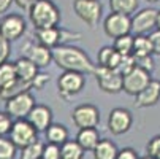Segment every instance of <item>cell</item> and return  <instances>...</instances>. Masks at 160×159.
<instances>
[{
	"mask_svg": "<svg viewBox=\"0 0 160 159\" xmlns=\"http://www.w3.org/2000/svg\"><path fill=\"white\" fill-rule=\"evenodd\" d=\"M43 145L41 142H33L27 146L22 148V153H21V159H41L43 156Z\"/></svg>",
	"mask_w": 160,
	"mask_h": 159,
	"instance_id": "obj_29",
	"label": "cell"
},
{
	"mask_svg": "<svg viewBox=\"0 0 160 159\" xmlns=\"http://www.w3.org/2000/svg\"><path fill=\"white\" fill-rule=\"evenodd\" d=\"M157 14L155 8H143L141 11L132 16V32L136 35H146L154 27H157Z\"/></svg>",
	"mask_w": 160,
	"mask_h": 159,
	"instance_id": "obj_11",
	"label": "cell"
},
{
	"mask_svg": "<svg viewBox=\"0 0 160 159\" xmlns=\"http://www.w3.org/2000/svg\"><path fill=\"white\" fill-rule=\"evenodd\" d=\"M154 48H152V41L146 35H136L135 37V45H133V56L136 59H141L146 56H152Z\"/></svg>",
	"mask_w": 160,
	"mask_h": 159,
	"instance_id": "obj_22",
	"label": "cell"
},
{
	"mask_svg": "<svg viewBox=\"0 0 160 159\" xmlns=\"http://www.w3.org/2000/svg\"><path fill=\"white\" fill-rule=\"evenodd\" d=\"M122 54H119L114 48L111 46H103L98 54H97V62L98 65L102 67H108V69H112V70H118L119 65L122 62Z\"/></svg>",
	"mask_w": 160,
	"mask_h": 159,
	"instance_id": "obj_18",
	"label": "cell"
},
{
	"mask_svg": "<svg viewBox=\"0 0 160 159\" xmlns=\"http://www.w3.org/2000/svg\"><path fill=\"white\" fill-rule=\"evenodd\" d=\"M148 156H151L152 159H160V135H155L148 142Z\"/></svg>",
	"mask_w": 160,
	"mask_h": 159,
	"instance_id": "obj_31",
	"label": "cell"
},
{
	"mask_svg": "<svg viewBox=\"0 0 160 159\" xmlns=\"http://www.w3.org/2000/svg\"><path fill=\"white\" fill-rule=\"evenodd\" d=\"M105 34L111 38H119L122 35H128L132 32V18L124 13H111L106 16L103 22Z\"/></svg>",
	"mask_w": 160,
	"mask_h": 159,
	"instance_id": "obj_6",
	"label": "cell"
},
{
	"mask_svg": "<svg viewBox=\"0 0 160 159\" xmlns=\"http://www.w3.org/2000/svg\"><path fill=\"white\" fill-rule=\"evenodd\" d=\"M11 2H14V0H0V14L5 13V11L10 8Z\"/></svg>",
	"mask_w": 160,
	"mask_h": 159,
	"instance_id": "obj_40",
	"label": "cell"
},
{
	"mask_svg": "<svg viewBox=\"0 0 160 159\" xmlns=\"http://www.w3.org/2000/svg\"><path fill=\"white\" fill-rule=\"evenodd\" d=\"M37 129L33 127V124L29 121V119H16L11 126V130H10V139L13 140V143L16 146H19L21 150L37 142Z\"/></svg>",
	"mask_w": 160,
	"mask_h": 159,
	"instance_id": "obj_5",
	"label": "cell"
},
{
	"mask_svg": "<svg viewBox=\"0 0 160 159\" xmlns=\"http://www.w3.org/2000/svg\"><path fill=\"white\" fill-rule=\"evenodd\" d=\"M136 64H138L140 67H143V69L148 70V72H152L154 67H155L152 56H146V57H141V59H136Z\"/></svg>",
	"mask_w": 160,
	"mask_h": 159,
	"instance_id": "obj_36",
	"label": "cell"
},
{
	"mask_svg": "<svg viewBox=\"0 0 160 159\" xmlns=\"http://www.w3.org/2000/svg\"><path fill=\"white\" fill-rule=\"evenodd\" d=\"M133 45H135V37H132L128 34V35H122L119 38H114L112 48L122 56H130V54H133Z\"/></svg>",
	"mask_w": 160,
	"mask_h": 159,
	"instance_id": "obj_28",
	"label": "cell"
},
{
	"mask_svg": "<svg viewBox=\"0 0 160 159\" xmlns=\"http://www.w3.org/2000/svg\"><path fill=\"white\" fill-rule=\"evenodd\" d=\"M63 30L59 29V27H49V29H37L35 30V35L38 38V41L41 45H44V46L48 48H56L60 45L62 38H63Z\"/></svg>",
	"mask_w": 160,
	"mask_h": 159,
	"instance_id": "obj_17",
	"label": "cell"
},
{
	"mask_svg": "<svg viewBox=\"0 0 160 159\" xmlns=\"http://www.w3.org/2000/svg\"><path fill=\"white\" fill-rule=\"evenodd\" d=\"M27 119L33 124L38 132H46L48 127L52 124V111L46 105H35Z\"/></svg>",
	"mask_w": 160,
	"mask_h": 159,
	"instance_id": "obj_15",
	"label": "cell"
},
{
	"mask_svg": "<svg viewBox=\"0 0 160 159\" xmlns=\"http://www.w3.org/2000/svg\"><path fill=\"white\" fill-rule=\"evenodd\" d=\"M151 81H152L151 72L144 70L140 65H136L132 72L124 75V91L130 96H138Z\"/></svg>",
	"mask_w": 160,
	"mask_h": 159,
	"instance_id": "obj_8",
	"label": "cell"
},
{
	"mask_svg": "<svg viewBox=\"0 0 160 159\" xmlns=\"http://www.w3.org/2000/svg\"><path fill=\"white\" fill-rule=\"evenodd\" d=\"M84 73H79V72H72V70H65L59 80H57V84H59V93L62 97L65 99H70L72 96L78 94L79 91L84 87Z\"/></svg>",
	"mask_w": 160,
	"mask_h": 159,
	"instance_id": "obj_10",
	"label": "cell"
},
{
	"mask_svg": "<svg viewBox=\"0 0 160 159\" xmlns=\"http://www.w3.org/2000/svg\"><path fill=\"white\" fill-rule=\"evenodd\" d=\"M37 2V0H14V3L19 7V8H22V10H30L32 8V5Z\"/></svg>",
	"mask_w": 160,
	"mask_h": 159,
	"instance_id": "obj_39",
	"label": "cell"
},
{
	"mask_svg": "<svg viewBox=\"0 0 160 159\" xmlns=\"http://www.w3.org/2000/svg\"><path fill=\"white\" fill-rule=\"evenodd\" d=\"M146 2H149V3H157V2H160V0H146Z\"/></svg>",
	"mask_w": 160,
	"mask_h": 159,
	"instance_id": "obj_42",
	"label": "cell"
},
{
	"mask_svg": "<svg viewBox=\"0 0 160 159\" xmlns=\"http://www.w3.org/2000/svg\"><path fill=\"white\" fill-rule=\"evenodd\" d=\"M75 14L89 27H95L102 18L100 0H73Z\"/></svg>",
	"mask_w": 160,
	"mask_h": 159,
	"instance_id": "obj_4",
	"label": "cell"
},
{
	"mask_svg": "<svg viewBox=\"0 0 160 159\" xmlns=\"http://www.w3.org/2000/svg\"><path fill=\"white\" fill-rule=\"evenodd\" d=\"M11 126H13V121H11L10 115L0 111V137H5L7 134H10Z\"/></svg>",
	"mask_w": 160,
	"mask_h": 159,
	"instance_id": "obj_33",
	"label": "cell"
},
{
	"mask_svg": "<svg viewBox=\"0 0 160 159\" xmlns=\"http://www.w3.org/2000/svg\"><path fill=\"white\" fill-rule=\"evenodd\" d=\"M35 107V99L33 96L26 91V93H21L18 96H14L13 99L7 100V113L10 116H14L16 119H24L30 115V111Z\"/></svg>",
	"mask_w": 160,
	"mask_h": 159,
	"instance_id": "obj_7",
	"label": "cell"
},
{
	"mask_svg": "<svg viewBox=\"0 0 160 159\" xmlns=\"http://www.w3.org/2000/svg\"><path fill=\"white\" fill-rule=\"evenodd\" d=\"M158 100H160V81L152 80L138 96H135V107L136 108L154 107Z\"/></svg>",
	"mask_w": 160,
	"mask_h": 159,
	"instance_id": "obj_14",
	"label": "cell"
},
{
	"mask_svg": "<svg viewBox=\"0 0 160 159\" xmlns=\"http://www.w3.org/2000/svg\"><path fill=\"white\" fill-rule=\"evenodd\" d=\"M140 0H109V8L114 13H124V14H133L138 8Z\"/></svg>",
	"mask_w": 160,
	"mask_h": 159,
	"instance_id": "obj_26",
	"label": "cell"
},
{
	"mask_svg": "<svg viewBox=\"0 0 160 159\" xmlns=\"http://www.w3.org/2000/svg\"><path fill=\"white\" fill-rule=\"evenodd\" d=\"M155 29L160 30V10H158V14H157V27H155Z\"/></svg>",
	"mask_w": 160,
	"mask_h": 159,
	"instance_id": "obj_41",
	"label": "cell"
},
{
	"mask_svg": "<svg viewBox=\"0 0 160 159\" xmlns=\"http://www.w3.org/2000/svg\"><path fill=\"white\" fill-rule=\"evenodd\" d=\"M46 139L49 143L63 145L68 140V130L63 124H51L46 130Z\"/></svg>",
	"mask_w": 160,
	"mask_h": 159,
	"instance_id": "obj_25",
	"label": "cell"
},
{
	"mask_svg": "<svg viewBox=\"0 0 160 159\" xmlns=\"http://www.w3.org/2000/svg\"><path fill=\"white\" fill-rule=\"evenodd\" d=\"M52 59L60 69L79 73H94L97 67L82 50L70 45H59L52 48Z\"/></svg>",
	"mask_w": 160,
	"mask_h": 159,
	"instance_id": "obj_1",
	"label": "cell"
},
{
	"mask_svg": "<svg viewBox=\"0 0 160 159\" xmlns=\"http://www.w3.org/2000/svg\"><path fill=\"white\" fill-rule=\"evenodd\" d=\"M76 140L86 151H94L100 142V135L95 127H86V129H79Z\"/></svg>",
	"mask_w": 160,
	"mask_h": 159,
	"instance_id": "obj_20",
	"label": "cell"
},
{
	"mask_svg": "<svg viewBox=\"0 0 160 159\" xmlns=\"http://www.w3.org/2000/svg\"><path fill=\"white\" fill-rule=\"evenodd\" d=\"M14 67H16L18 78L22 80V81L32 83V81L35 80V77L38 75V67H37L29 57H19V59L14 62Z\"/></svg>",
	"mask_w": 160,
	"mask_h": 159,
	"instance_id": "obj_19",
	"label": "cell"
},
{
	"mask_svg": "<svg viewBox=\"0 0 160 159\" xmlns=\"http://www.w3.org/2000/svg\"><path fill=\"white\" fill-rule=\"evenodd\" d=\"M116 159H140V156L133 148H122L119 150V154Z\"/></svg>",
	"mask_w": 160,
	"mask_h": 159,
	"instance_id": "obj_35",
	"label": "cell"
},
{
	"mask_svg": "<svg viewBox=\"0 0 160 159\" xmlns=\"http://www.w3.org/2000/svg\"><path fill=\"white\" fill-rule=\"evenodd\" d=\"M29 16L32 24L35 26V30L57 27L60 21V11L51 0H37L29 10Z\"/></svg>",
	"mask_w": 160,
	"mask_h": 159,
	"instance_id": "obj_2",
	"label": "cell"
},
{
	"mask_svg": "<svg viewBox=\"0 0 160 159\" xmlns=\"http://www.w3.org/2000/svg\"><path fill=\"white\" fill-rule=\"evenodd\" d=\"M94 75L97 78V83H98L100 89L105 91V93H108V94H118L124 89V75L119 73L118 70L97 65Z\"/></svg>",
	"mask_w": 160,
	"mask_h": 159,
	"instance_id": "obj_3",
	"label": "cell"
},
{
	"mask_svg": "<svg viewBox=\"0 0 160 159\" xmlns=\"http://www.w3.org/2000/svg\"><path fill=\"white\" fill-rule=\"evenodd\" d=\"M72 121L76 127L86 129V127H95L100 123V111L92 103H82L78 105L72 111Z\"/></svg>",
	"mask_w": 160,
	"mask_h": 159,
	"instance_id": "obj_9",
	"label": "cell"
},
{
	"mask_svg": "<svg viewBox=\"0 0 160 159\" xmlns=\"http://www.w3.org/2000/svg\"><path fill=\"white\" fill-rule=\"evenodd\" d=\"M141 159H152L151 156H146V157H141Z\"/></svg>",
	"mask_w": 160,
	"mask_h": 159,
	"instance_id": "obj_43",
	"label": "cell"
},
{
	"mask_svg": "<svg viewBox=\"0 0 160 159\" xmlns=\"http://www.w3.org/2000/svg\"><path fill=\"white\" fill-rule=\"evenodd\" d=\"M16 80H18V73H16L14 64H11V62L0 64V89L10 86Z\"/></svg>",
	"mask_w": 160,
	"mask_h": 159,
	"instance_id": "obj_27",
	"label": "cell"
},
{
	"mask_svg": "<svg viewBox=\"0 0 160 159\" xmlns=\"http://www.w3.org/2000/svg\"><path fill=\"white\" fill-rule=\"evenodd\" d=\"M46 81H49V77H48V75H37L35 80L32 81V86H35L37 89H41L43 84L46 83Z\"/></svg>",
	"mask_w": 160,
	"mask_h": 159,
	"instance_id": "obj_38",
	"label": "cell"
},
{
	"mask_svg": "<svg viewBox=\"0 0 160 159\" xmlns=\"http://www.w3.org/2000/svg\"><path fill=\"white\" fill-rule=\"evenodd\" d=\"M26 32V21L19 14H7L0 21V34L8 41H14Z\"/></svg>",
	"mask_w": 160,
	"mask_h": 159,
	"instance_id": "obj_12",
	"label": "cell"
},
{
	"mask_svg": "<svg viewBox=\"0 0 160 159\" xmlns=\"http://www.w3.org/2000/svg\"><path fill=\"white\" fill-rule=\"evenodd\" d=\"M84 148L78 143V140H67L60 145V159H82Z\"/></svg>",
	"mask_w": 160,
	"mask_h": 159,
	"instance_id": "obj_23",
	"label": "cell"
},
{
	"mask_svg": "<svg viewBox=\"0 0 160 159\" xmlns=\"http://www.w3.org/2000/svg\"><path fill=\"white\" fill-rule=\"evenodd\" d=\"M119 154L118 146L114 145L111 140H100L98 145L94 150V157L95 159H116Z\"/></svg>",
	"mask_w": 160,
	"mask_h": 159,
	"instance_id": "obj_21",
	"label": "cell"
},
{
	"mask_svg": "<svg viewBox=\"0 0 160 159\" xmlns=\"http://www.w3.org/2000/svg\"><path fill=\"white\" fill-rule=\"evenodd\" d=\"M16 145L11 139L0 137V159H14L16 156Z\"/></svg>",
	"mask_w": 160,
	"mask_h": 159,
	"instance_id": "obj_30",
	"label": "cell"
},
{
	"mask_svg": "<svg viewBox=\"0 0 160 159\" xmlns=\"http://www.w3.org/2000/svg\"><path fill=\"white\" fill-rule=\"evenodd\" d=\"M41 159H60V145H56V143L44 145Z\"/></svg>",
	"mask_w": 160,
	"mask_h": 159,
	"instance_id": "obj_32",
	"label": "cell"
},
{
	"mask_svg": "<svg viewBox=\"0 0 160 159\" xmlns=\"http://www.w3.org/2000/svg\"><path fill=\"white\" fill-rule=\"evenodd\" d=\"M133 124V116L127 108H114L108 118V129L114 135L125 134Z\"/></svg>",
	"mask_w": 160,
	"mask_h": 159,
	"instance_id": "obj_13",
	"label": "cell"
},
{
	"mask_svg": "<svg viewBox=\"0 0 160 159\" xmlns=\"http://www.w3.org/2000/svg\"><path fill=\"white\" fill-rule=\"evenodd\" d=\"M149 38H151V41H152L154 54H158V56H160V30H158V29H155L154 32H151Z\"/></svg>",
	"mask_w": 160,
	"mask_h": 159,
	"instance_id": "obj_37",
	"label": "cell"
},
{
	"mask_svg": "<svg viewBox=\"0 0 160 159\" xmlns=\"http://www.w3.org/2000/svg\"><path fill=\"white\" fill-rule=\"evenodd\" d=\"M29 87H32V83H27V81H22V80H16L14 83H11L10 86L0 89V99L3 100H10L13 99L14 96L21 94V93H26V91H29Z\"/></svg>",
	"mask_w": 160,
	"mask_h": 159,
	"instance_id": "obj_24",
	"label": "cell"
},
{
	"mask_svg": "<svg viewBox=\"0 0 160 159\" xmlns=\"http://www.w3.org/2000/svg\"><path fill=\"white\" fill-rule=\"evenodd\" d=\"M27 57L38 67V69H43L51 64L52 59V50L44 46V45L38 43V45H30L27 48Z\"/></svg>",
	"mask_w": 160,
	"mask_h": 159,
	"instance_id": "obj_16",
	"label": "cell"
},
{
	"mask_svg": "<svg viewBox=\"0 0 160 159\" xmlns=\"http://www.w3.org/2000/svg\"><path fill=\"white\" fill-rule=\"evenodd\" d=\"M8 56H10V41L0 34V64L7 62Z\"/></svg>",
	"mask_w": 160,
	"mask_h": 159,
	"instance_id": "obj_34",
	"label": "cell"
}]
</instances>
